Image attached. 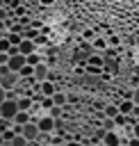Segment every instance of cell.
Here are the masks:
<instances>
[{
    "label": "cell",
    "mask_w": 139,
    "mask_h": 146,
    "mask_svg": "<svg viewBox=\"0 0 139 146\" xmlns=\"http://www.w3.org/2000/svg\"><path fill=\"white\" fill-rule=\"evenodd\" d=\"M50 98H52V105H62V107H64V105L68 103V98H66V94H62V91H55V94H52Z\"/></svg>",
    "instance_id": "obj_12"
},
{
    "label": "cell",
    "mask_w": 139,
    "mask_h": 146,
    "mask_svg": "<svg viewBox=\"0 0 139 146\" xmlns=\"http://www.w3.org/2000/svg\"><path fill=\"white\" fill-rule=\"evenodd\" d=\"M7 144H9V146H25V144H30V141H27L21 132H14V135H11V139H9Z\"/></svg>",
    "instance_id": "obj_10"
},
{
    "label": "cell",
    "mask_w": 139,
    "mask_h": 146,
    "mask_svg": "<svg viewBox=\"0 0 139 146\" xmlns=\"http://www.w3.org/2000/svg\"><path fill=\"white\" fill-rule=\"evenodd\" d=\"M0 80H2V73H0Z\"/></svg>",
    "instance_id": "obj_28"
},
{
    "label": "cell",
    "mask_w": 139,
    "mask_h": 146,
    "mask_svg": "<svg viewBox=\"0 0 139 146\" xmlns=\"http://www.w3.org/2000/svg\"><path fill=\"white\" fill-rule=\"evenodd\" d=\"M114 114H118V107H116V105H107V107H105V116L112 119Z\"/></svg>",
    "instance_id": "obj_16"
},
{
    "label": "cell",
    "mask_w": 139,
    "mask_h": 146,
    "mask_svg": "<svg viewBox=\"0 0 139 146\" xmlns=\"http://www.w3.org/2000/svg\"><path fill=\"white\" fill-rule=\"evenodd\" d=\"M11 48V43L7 41V36H0V52H7Z\"/></svg>",
    "instance_id": "obj_17"
},
{
    "label": "cell",
    "mask_w": 139,
    "mask_h": 146,
    "mask_svg": "<svg viewBox=\"0 0 139 146\" xmlns=\"http://www.w3.org/2000/svg\"><path fill=\"white\" fill-rule=\"evenodd\" d=\"M116 107H118V112H121V114H130V112H134V110H137V103H134V98H123Z\"/></svg>",
    "instance_id": "obj_8"
},
{
    "label": "cell",
    "mask_w": 139,
    "mask_h": 146,
    "mask_svg": "<svg viewBox=\"0 0 139 146\" xmlns=\"http://www.w3.org/2000/svg\"><path fill=\"white\" fill-rule=\"evenodd\" d=\"M21 135H23L30 144H34V141H36V137H39V128H36L34 119H30V121H25V123L21 125Z\"/></svg>",
    "instance_id": "obj_1"
},
{
    "label": "cell",
    "mask_w": 139,
    "mask_h": 146,
    "mask_svg": "<svg viewBox=\"0 0 139 146\" xmlns=\"http://www.w3.org/2000/svg\"><path fill=\"white\" fill-rule=\"evenodd\" d=\"M0 146H5V141H2V132H0Z\"/></svg>",
    "instance_id": "obj_26"
},
{
    "label": "cell",
    "mask_w": 139,
    "mask_h": 146,
    "mask_svg": "<svg viewBox=\"0 0 139 146\" xmlns=\"http://www.w3.org/2000/svg\"><path fill=\"white\" fill-rule=\"evenodd\" d=\"M39 2H41V5H43V7H48V5H52V2H55V0H39Z\"/></svg>",
    "instance_id": "obj_25"
},
{
    "label": "cell",
    "mask_w": 139,
    "mask_h": 146,
    "mask_svg": "<svg viewBox=\"0 0 139 146\" xmlns=\"http://www.w3.org/2000/svg\"><path fill=\"white\" fill-rule=\"evenodd\" d=\"M23 64H25V55H21V52L9 55V59H7V68H9V71H18Z\"/></svg>",
    "instance_id": "obj_5"
},
{
    "label": "cell",
    "mask_w": 139,
    "mask_h": 146,
    "mask_svg": "<svg viewBox=\"0 0 139 146\" xmlns=\"http://www.w3.org/2000/svg\"><path fill=\"white\" fill-rule=\"evenodd\" d=\"M18 80H21V75H18L16 71H7V73H2V80H0V84H2L5 89H14V87L18 84Z\"/></svg>",
    "instance_id": "obj_3"
},
{
    "label": "cell",
    "mask_w": 139,
    "mask_h": 146,
    "mask_svg": "<svg viewBox=\"0 0 139 146\" xmlns=\"http://www.w3.org/2000/svg\"><path fill=\"white\" fill-rule=\"evenodd\" d=\"M105 46H107V41H105V39H100V36H98V39H93V48H96V50H103Z\"/></svg>",
    "instance_id": "obj_18"
},
{
    "label": "cell",
    "mask_w": 139,
    "mask_h": 146,
    "mask_svg": "<svg viewBox=\"0 0 139 146\" xmlns=\"http://www.w3.org/2000/svg\"><path fill=\"white\" fill-rule=\"evenodd\" d=\"M84 64H91V66H105V59L100 57V55H87V59H84Z\"/></svg>",
    "instance_id": "obj_11"
},
{
    "label": "cell",
    "mask_w": 139,
    "mask_h": 146,
    "mask_svg": "<svg viewBox=\"0 0 139 146\" xmlns=\"http://www.w3.org/2000/svg\"><path fill=\"white\" fill-rule=\"evenodd\" d=\"M16 110H18L16 98H5V100L0 103V116H5V119H14Z\"/></svg>",
    "instance_id": "obj_2"
},
{
    "label": "cell",
    "mask_w": 139,
    "mask_h": 146,
    "mask_svg": "<svg viewBox=\"0 0 139 146\" xmlns=\"http://www.w3.org/2000/svg\"><path fill=\"white\" fill-rule=\"evenodd\" d=\"M5 18H9V9L7 7H0V21H5Z\"/></svg>",
    "instance_id": "obj_20"
},
{
    "label": "cell",
    "mask_w": 139,
    "mask_h": 146,
    "mask_svg": "<svg viewBox=\"0 0 139 146\" xmlns=\"http://www.w3.org/2000/svg\"><path fill=\"white\" fill-rule=\"evenodd\" d=\"M14 123H18V125H23L25 121H30V112L27 110H16V114H14V119H11Z\"/></svg>",
    "instance_id": "obj_9"
},
{
    "label": "cell",
    "mask_w": 139,
    "mask_h": 146,
    "mask_svg": "<svg viewBox=\"0 0 139 146\" xmlns=\"http://www.w3.org/2000/svg\"><path fill=\"white\" fill-rule=\"evenodd\" d=\"M16 73H18L21 78H30V75H32V66H30V64H23V66H21Z\"/></svg>",
    "instance_id": "obj_13"
},
{
    "label": "cell",
    "mask_w": 139,
    "mask_h": 146,
    "mask_svg": "<svg viewBox=\"0 0 139 146\" xmlns=\"http://www.w3.org/2000/svg\"><path fill=\"white\" fill-rule=\"evenodd\" d=\"M0 7H5V0H0Z\"/></svg>",
    "instance_id": "obj_27"
},
{
    "label": "cell",
    "mask_w": 139,
    "mask_h": 146,
    "mask_svg": "<svg viewBox=\"0 0 139 146\" xmlns=\"http://www.w3.org/2000/svg\"><path fill=\"white\" fill-rule=\"evenodd\" d=\"M84 71H87V73H93V75H98V73L103 71V66H91V64H84Z\"/></svg>",
    "instance_id": "obj_15"
},
{
    "label": "cell",
    "mask_w": 139,
    "mask_h": 146,
    "mask_svg": "<svg viewBox=\"0 0 139 146\" xmlns=\"http://www.w3.org/2000/svg\"><path fill=\"white\" fill-rule=\"evenodd\" d=\"M7 59H9V52H0V66H5Z\"/></svg>",
    "instance_id": "obj_21"
},
{
    "label": "cell",
    "mask_w": 139,
    "mask_h": 146,
    "mask_svg": "<svg viewBox=\"0 0 139 146\" xmlns=\"http://www.w3.org/2000/svg\"><path fill=\"white\" fill-rule=\"evenodd\" d=\"M109 43H112V46H116V43H118V36H114V34H109Z\"/></svg>",
    "instance_id": "obj_24"
},
{
    "label": "cell",
    "mask_w": 139,
    "mask_h": 146,
    "mask_svg": "<svg viewBox=\"0 0 139 146\" xmlns=\"http://www.w3.org/2000/svg\"><path fill=\"white\" fill-rule=\"evenodd\" d=\"M16 48H18V52H21V55H30V52H34V50H36L34 41H32V39H25V36L21 39V43H18Z\"/></svg>",
    "instance_id": "obj_7"
},
{
    "label": "cell",
    "mask_w": 139,
    "mask_h": 146,
    "mask_svg": "<svg viewBox=\"0 0 139 146\" xmlns=\"http://www.w3.org/2000/svg\"><path fill=\"white\" fill-rule=\"evenodd\" d=\"M84 36H87V39H93V36H96V32H93V30H87V32H84Z\"/></svg>",
    "instance_id": "obj_23"
},
{
    "label": "cell",
    "mask_w": 139,
    "mask_h": 146,
    "mask_svg": "<svg viewBox=\"0 0 139 146\" xmlns=\"http://www.w3.org/2000/svg\"><path fill=\"white\" fill-rule=\"evenodd\" d=\"M5 98H7V89H5V87H2V84H0V103H2V100H5Z\"/></svg>",
    "instance_id": "obj_22"
},
{
    "label": "cell",
    "mask_w": 139,
    "mask_h": 146,
    "mask_svg": "<svg viewBox=\"0 0 139 146\" xmlns=\"http://www.w3.org/2000/svg\"><path fill=\"white\" fill-rule=\"evenodd\" d=\"M48 141H50V144H55V146H62V144H68V141H66V139H64L62 135H52V132H50V139H48Z\"/></svg>",
    "instance_id": "obj_14"
},
{
    "label": "cell",
    "mask_w": 139,
    "mask_h": 146,
    "mask_svg": "<svg viewBox=\"0 0 139 146\" xmlns=\"http://www.w3.org/2000/svg\"><path fill=\"white\" fill-rule=\"evenodd\" d=\"M48 68H50V66H46V62H39V64H34V66H32V78H34L36 82L46 80V78H48Z\"/></svg>",
    "instance_id": "obj_4"
},
{
    "label": "cell",
    "mask_w": 139,
    "mask_h": 146,
    "mask_svg": "<svg viewBox=\"0 0 139 146\" xmlns=\"http://www.w3.org/2000/svg\"><path fill=\"white\" fill-rule=\"evenodd\" d=\"M87 55H89V52H77V55H73V59H75V62H82V64H84Z\"/></svg>",
    "instance_id": "obj_19"
},
{
    "label": "cell",
    "mask_w": 139,
    "mask_h": 146,
    "mask_svg": "<svg viewBox=\"0 0 139 146\" xmlns=\"http://www.w3.org/2000/svg\"><path fill=\"white\" fill-rule=\"evenodd\" d=\"M55 91H57V84H55L52 80H48V78H46V80H41V82H39V94H41V96H52Z\"/></svg>",
    "instance_id": "obj_6"
}]
</instances>
